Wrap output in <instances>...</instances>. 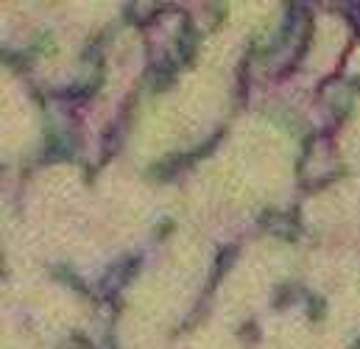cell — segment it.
I'll use <instances>...</instances> for the list:
<instances>
[{"mask_svg": "<svg viewBox=\"0 0 360 349\" xmlns=\"http://www.w3.org/2000/svg\"><path fill=\"white\" fill-rule=\"evenodd\" d=\"M260 224L283 238H296L299 235V210H288V212H279V210H265Z\"/></svg>", "mask_w": 360, "mask_h": 349, "instance_id": "1", "label": "cell"}, {"mask_svg": "<svg viewBox=\"0 0 360 349\" xmlns=\"http://www.w3.org/2000/svg\"><path fill=\"white\" fill-rule=\"evenodd\" d=\"M137 266H140V257H134V254H129V257H123V260H117V263H112L109 271L104 274L101 288H104L106 293H109V291H117V288H123V285L134 277Z\"/></svg>", "mask_w": 360, "mask_h": 349, "instance_id": "2", "label": "cell"}, {"mask_svg": "<svg viewBox=\"0 0 360 349\" xmlns=\"http://www.w3.org/2000/svg\"><path fill=\"white\" fill-rule=\"evenodd\" d=\"M75 148H78V143L70 135H64V132L48 135V154L51 157H73Z\"/></svg>", "mask_w": 360, "mask_h": 349, "instance_id": "3", "label": "cell"}, {"mask_svg": "<svg viewBox=\"0 0 360 349\" xmlns=\"http://www.w3.org/2000/svg\"><path fill=\"white\" fill-rule=\"evenodd\" d=\"M176 42H179V56H182L184 62H190V59H193V51H195V28H193L190 20L182 23Z\"/></svg>", "mask_w": 360, "mask_h": 349, "instance_id": "4", "label": "cell"}, {"mask_svg": "<svg viewBox=\"0 0 360 349\" xmlns=\"http://www.w3.org/2000/svg\"><path fill=\"white\" fill-rule=\"evenodd\" d=\"M173 76H176V67H173V62H171L168 56H163V62H159V65L151 70V81H154L156 90H163V87H168V84L173 81Z\"/></svg>", "mask_w": 360, "mask_h": 349, "instance_id": "5", "label": "cell"}, {"mask_svg": "<svg viewBox=\"0 0 360 349\" xmlns=\"http://www.w3.org/2000/svg\"><path fill=\"white\" fill-rule=\"evenodd\" d=\"M322 311H324V299H322V296H310V316H313V319L324 316Z\"/></svg>", "mask_w": 360, "mask_h": 349, "instance_id": "6", "label": "cell"}, {"mask_svg": "<svg viewBox=\"0 0 360 349\" xmlns=\"http://www.w3.org/2000/svg\"><path fill=\"white\" fill-rule=\"evenodd\" d=\"M344 14H349L352 23H355V28L360 31V3H355V6H344Z\"/></svg>", "mask_w": 360, "mask_h": 349, "instance_id": "7", "label": "cell"}, {"mask_svg": "<svg viewBox=\"0 0 360 349\" xmlns=\"http://www.w3.org/2000/svg\"><path fill=\"white\" fill-rule=\"evenodd\" d=\"M352 349H360V335L355 338V344H352Z\"/></svg>", "mask_w": 360, "mask_h": 349, "instance_id": "8", "label": "cell"}, {"mask_svg": "<svg viewBox=\"0 0 360 349\" xmlns=\"http://www.w3.org/2000/svg\"><path fill=\"white\" fill-rule=\"evenodd\" d=\"M352 84H355V87H360V76H355V78H352Z\"/></svg>", "mask_w": 360, "mask_h": 349, "instance_id": "9", "label": "cell"}]
</instances>
